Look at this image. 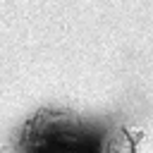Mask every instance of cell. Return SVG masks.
Wrapping results in <instances>:
<instances>
[{
  "label": "cell",
  "mask_w": 153,
  "mask_h": 153,
  "mask_svg": "<svg viewBox=\"0 0 153 153\" xmlns=\"http://www.w3.org/2000/svg\"><path fill=\"white\" fill-rule=\"evenodd\" d=\"M103 153H134L131 136L124 129H110L103 136Z\"/></svg>",
  "instance_id": "6da1fadb"
},
{
  "label": "cell",
  "mask_w": 153,
  "mask_h": 153,
  "mask_svg": "<svg viewBox=\"0 0 153 153\" xmlns=\"http://www.w3.org/2000/svg\"><path fill=\"white\" fill-rule=\"evenodd\" d=\"M0 153H14L12 148H0Z\"/></svg>",
  "instance_id": "7a4b0ae2"
}]
</instances>
